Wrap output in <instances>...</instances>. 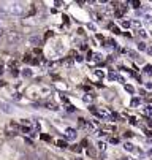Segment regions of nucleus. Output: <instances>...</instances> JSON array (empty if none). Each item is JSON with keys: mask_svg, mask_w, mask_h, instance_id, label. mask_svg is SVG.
<instances>
[{"mask_svg": "<svg viewBox=\"0 0 152 160\" xmlns=\"http://www.w3.org/2000/svg\"><path fill=\"white\" fill-rule=\"evenodd\" d=\"M125 90L130 94H135V87L133 86H130V84H125Z\"/></svg>", "mask_w": 152, "mask_h": 160, "instance_id": "obj_16", "label": "nucleus"}, {"mask_svg": "<svg viewBox=\"0 0 152 160\" xmlns=\"http://www.w3.org/2000/svg\"><path fill=\"white\" fill-rule=\"evenodd\" d=\"M111 143H113V144H117V143H119V140H117V138H113V140H111Z\"/></svg>", "mask_w": 152, "mask_h": 160, "instance_id": "obj_36", "label": "nucleus"}, {"mask_svg": "<svg viewBox=\"0 0 152 160\" xmlns=\"http://www.w3.org/2000/svg\"><path fill=\"white\" fill-rule=\"evenodd\" d=\"M2 75H3V68H2V67H0V76H2Z\"/></svg>", "mask_w": 152, "mask_h": 160, "instance_id": "obj_38", "label": "nucleus"}, {"mask_svg": "<svg viewBox=\"0 0 152 160\" xmlns=\"http://www.w3.org/2000/svg\"><path fill=\"white\" fill-rule=\"evenodd\" d=\"M65 138H67V140H70V141L76 140V138H78V133H76V130L68 127L67 130H65Z\"/></svg>", "mask_w": 152, "mask_h": 160, "instance_id": "obj_4", "label": "nucleus"}, {"mask_svg": "<svg viewBox=\"0 0 152 160\" xmlns=\"http://www.w3.org/2000/svg\"><path fill=\"white\" fill-rule=\"evenodd\" d=\"M122 27H125V29L132 27V24H130V21H122Z\"/></svg>", "mask_w": 152, "mask_h": 160, "instance_id": "obj_23", "label": "nucleus"}, {"mask_svg": "<svg viewBox=\"0 0 152 160\" xmlns=\"http://www.w3.org/2000/svg\"><path fill=\"white\" fill-rule=\"evenodd\" d=\"M5 133H7L8 136H14L16 133H19V124H16V122H10V124L5 127Z\"/></svg>", "mask_w": 152, "mask_h": 160, "instance_id": "obj_2", "label": "nucleus"}, {"mask_svg": "<svg viewBox=\"0 0 152 160\" xmlns=\"http://www.w3.org/2000/svg\"><path fill=\"white\" fill-rule=\"evenodd\" d=\"M143 112L146 114V116H149V118H152V106L150 105H147L144 109H143Z\"/></svg>", "mask_w": 152, "mask_h": 160, "instance_id": "obj_13", "label": "nucleus"}, {"mask_svg": "<svg viewBox=\"0 0 152 160\" xmlns=\"http://www.w3.org/2000/svg\"><path fill=\"white\" fill-rule=\"evenodd\" d=\"M67 111H68V112H75V111H76V108H75L73 105H67Z\"/></svg>", "mask_w": 152, "mask_h": 160, "instance_id": "obj_24", "label": "nucleus"}, {"mask_svg": "<svg viewBox=\"0 0 152 160\" xmlns=\"http://www.w3.org/2000/svg\"><path fill=\"white\" fill-rule=\"evenodd\" d=\"M40 138H41L43 141H49V140H51V138H49V135H45V133H41V135H40Z\"/></svg>", "mask_w": 152, "mask_h": 160, "instance_id": "obj_21", "label": "nucleus"}, {"mask_svg": "<svg viewBox=\"0 0 152 160\" xmlns=\"http://www.w3.org/2000/svg\"><path fill=\"white\" fill-rule=\"evenodd\" d=\"M92 98H94V97H92V94H87V95H84V97H82V100H84V102H91Z\"/></svg>", "mask_w": 152, "mask_h": 160, "instance_id": "obj_22", "label": "nucleus"}, {"mask_svg": "<svg viewBox=\"0 0 152 160\" xmlns=\"http://www.w3.org/2000/svg\"><path fill=\"white\" fill-rule=\"evenodd\" d=\"M108 27H110V29H111V30H113L114 33H120V30H119V29H117V27H116L114 24H108Z\"/></svg>", "mask_w": 152, "mask_h": 160, "instance_id": "obj_17", "label": "nucleus"}, {"mask_svg": "<svg viewBox=\"0 0 152 160\" xmlns=\"http://www.w3.org/2000/svg\"><path fill=\"white\" fill-rule=\"evenodd\" d=\"M54 51H56L57 54H62V52H63V44H62V41H57V43L54 44Z\"/></svg>", "mask_w": 152, "mask_h": 160, "instance_id": "obj_7", "label": "nucleus"}, {"mask_svg": "<svg viewBox=\"0 0 152 160\" xmlns=\"http://www.w3.org/2000/svg\"><path fill=\"white\" fill-rule=\"evenodd\" d=\"M56 146L60 148V149H65V148H68V143L65 140H56Z\"/></svg>", "mask_w": 152, "mask_h": 160, "instance_id": "obj_10", "label": "nucleus"}, {"mask_svg": "<svg viewBox=\"0 0 152 160\" xmlns=\"http://www.w3.org/2000/svg\"><path fill=\"white\" fill-rule=\"evenodd\" d=\"M43 105H45L48 109H51V111H57V109H59V106H57L56 103H52V102H45Z\"/></svg>", "mask_w": 152, "mask_h": 160, "instance_id": "obj_9", "label": "nucleus"}, {"mask_svg": "<svg viewBox=\"0 0 152 160\" xmlns=\"http://www.w3.org/2000/svg\"><path fill=\"white\" fill-rule=\"evenodd\" d=\"M146 51H147V54H149V56H152V44H150V46H147V49H146Z\"/></svg>", "mask_w": 152, "mask_h": 160, "instance_id": "obj_30", "label": "nucleus"}, {"mask_svg": "<svg viewBox=\"0 0 152 160\" xmlns=\"http://www.w3.org/2000/svg\"><path fill=\"white\" fill-rule=\"evenodd\" d=\"M97 146H98V149H100V151H105V149H106V143H103V141H98V144H97Z\"/></svg>", "mask_w": 152, "mask_h": 160, "instance_id": "obj_20", "label": "nucleus"}, {"mask_svg": "<svg viewBox=\"0 0 152 160\" xmlns=\"http://www.w3.org/2000/svg\"><path fill=\"white\" fill-rule=\"evenodd\" d=\"M138 33H140L143 38H146V37H147V35H146V32H144V29H140V30H138Z\"/></svg>", "mask_w": 152, "mask_h": 160, "instance_id": "obj_27", "label": "nucleus"}, {"mask_svg": "<svg viewBox=\"0 0 152 160\" xmlns=\"http://www.w3.org/2000/svg\"><path fill=\"white\" fill-rule=\"evenodd\" d=\"M76 160H81V158H76Z\"/></svg>", "mask_w": 152, "mask_h": 160, "instance_id": "obj_39", "label": "nucleus"}, {"mask_svg": "<svg viewBox=\"0 0 152 160\" xmlns=\"http://www.w3.org/2000/svg\"><path fill=\"white\" fill-rule=\"evenodd\" d=\"M132 136V132H125V138H130Z\"/></svg>", "mask_w": 152, "mask_h": 160, "instance_id": "obj_35", "label": "nucleus"}, {"mask_svg": "<svg viewBox=\"0 0 152 160\" xmlns=\"http://www.w3.org/2000/svg\"><path fill=\"white\" fill-rule=\"evenodd\" d=\"M78 121H79V122H78V124H79V127H86V125H87L86 119H78Z\"/></svg>", "mask_w": 152, "mask_h": 160, "instance_id": "obj_25", "label": "nucleus"}, {"mask_svg": "<svg viewBox=\"0 0 152 160\" xmlns=\"http://www.w3.org/2000/svg\"><path fill=\"white\" fill-rule=\"evenodd\" d=\"M17 38H19V37H17L16 33H10V40H11V41H14V40H17Z\"/></svg>", "mask_w": 152, "mask_h": 160, "instance_id": "obj_28", "label": "nucleus"}, {"mask_svg": "<svg viewBox=\"0 0 152 160\" xmlns=\"http://www.w3.org/2000/svg\"><path fill=\"white\" fill-rule=\"evenodd\" d=\"M130 24H132V27H135V29H138V30L141 29V22H140V21H136V19H135V21H132Z\"/></svg>", "mask_w": 152, "mask_h": 160, "instance_id": "obj_14", "label": "nucleus"}, {"mask_svg": "<svg viewBox=\"0 0 152 160\" xmlns=\"http://www.w3.org/2000/svg\"><path fill=\"white\" fill-rule=\"evenodd\" d=\"M124 149H125L127 152H136V148H135V146H133L132 143H128V141H127V143L124 144Z\"/></svg>", "mask_w": 152, "mask_h": 160, "instance_id": "obj_8", "label": "nucleus"}, {"mask_svg": "<svg viewBox=\"0 0 152 160\" xmlns=\"http://www.w3.org/2000/svg\"><path fill=\"white\" fill-rule=\"evenodd\" d=\"M33 52H35V54H41V49H40V48H35Z\"/></svg>", "mask_w": 152, "mask_h": 160, "instance_id": "obj_34", "label": "nucleus"}, {"mask_svg": "<svg viewBox=\"0 0 152 160\" xmlns=\"http://www.w3.org/2000/svg\"><path fill=\"white\" fill-rule=\"evenodd\" d=\"M27 43H29V44H32V46H40V44L43 43V38H41V37H38V35H32V37H29Z\"/></svg>", "mask_w": 152, "mask_h": 160, "instance_id": "obj_3", "label": "nucleus"}, {"mask_svg": "<svg viewBox=\"0 0 152 160\" xmlns=\"http://www.w3.org/2000/svg\"><path fill=\"white\" fill-rule=\"evenodd\" d=\"M0 109H2V112H5V114H13V111H14L11 105L3 103V102H0Z\"/></svg>", "mask_w": 152, "mask_h": 160, "instance_id": "obj_5", "label": "nucleus"}, {"mask_svg": "<svg viewBox=\"0 0 152 160\" xmlns=\"http://www.w3.org/2000/svg\"><path fill=\"white\" fill-rule=\"evenodd\" d=\"M3 37H5V30L0 27V38H3Z\"/></svg>", "mask_w": 152, "mask_h": 160, "instance_id": "obj_32", "label": "nucleus"}, {"mask_svg": "<svg viewBox=\"0 0 152 160\" xmlns=\"http://www.w3.org/2000/svg\"><path fill=\"white\" fill-rule=\"evenodd\" d=\"M71 149H73L75 152H81V151H82V148H79V146H73Z\"/></svg>", "mask_w": 152, "mask_h": 160, "instance_id": "obj_29", "label": "nucleus"}, {"mask_svg": "<svg viewBox=\"0 0 152 160\" xmlns=\"http://www.w3.org/2000/svg\"><path fill=\"white\" fill-rule=\"evenodd\" d=\"M63 63H65V67H71V65H73V60H71V59H67Z\"/></svg>", "mask_w": 152, "mask_h": 160, "instance_id": "obj_26", "label": "nucleus"}, {"mask_svg": "<svg viewBox=\"0 0 152 160\" xmlns=\"http://www.w3.org/2000/svg\"><path fill=\"white\" fill-rule=\"evenodd\" d=\"M130 5H132V7H133L135 10H138V8L141 7V3L138 2V0H132V2H130Z\"/></svg>", "mask_w": 152, "mask_h": 160, "instance_id": "obj_15", "label": "nucleus"}, {"mask_svg": "<svg viewBox=\"0 0 152 160\" xmlns=\"http://www.w3.org/2000/svg\"><path fill=\"white\" fill-rule=\"evenodd\" d=\"M0 14H10V5L8 3H0Z\"/></svg>", "mask_w": 152, "mask_h": 160, "instance_id": "obj_6", "label": "nucleus"}, {"mask_svg": "<svg viewBox=\"0 0 152 160\" xmlns=\"http://www.w3.org/2000/svg\"><path fill=\"white\" fill-rule=\"evenodd\" d=\"M146 135H147V136H152V132H150V130H146Z\"/></svg>", "mask_w": 152, "mask_h": 160, "instance_id": "obj_37", "label": "nucleus"}, {"mask_svg": "<svg viewBox=\"0 0 152 160\" xmlns=\"http://www.w3.org/2000/svg\"><path fill=\"white\" fill-rule=\"evenodd\" d=\"M144 73L152 75V65H146V67H144Z\"/></svg>", "mask_w": 152, "mask_h": 160, "instance_id": "obj_19", "label": "nucleus"}, {"mask_svg": "<svg viewBox=\"0 0 152 160\" xmlns=\"http://www.w3.org/2000/svg\"><path fill=\"white\" fill-rule=\"evenodd\" d=\"M24 11H26L24 3H21V2H13V3H10V14H11V16H22Z\"/></svg>", "mask_w": 152, "mask_h": 160, "instance_id": "obj_1", "label": "nucleus"}, {"mask_svg": "<svg viewBox=\"0 0 152 160\" xmlns=\"http://www.w3.org/2000/svg\"><path fill=\"white\" fill-rule=\"evenodd\" d=\"M21 75H22L24 78H32L33 76V72L30 70V68H24V70L21 72Z\"/></svg>", "mask_w": 152, "mask_h": 160, "instance_id": "obj_11", "label": "nucleus"}, {"mask_svg": "<svg viewBox=\"0 0 152 160\" xmlns=\"http://www.w3.org/2000/svg\"><path fill=\"white\" fill-rule=\"evenodd\" d=\"M138 49H140V51H146V49H147L146 43H143V41H141V43H138Z\"/></svg>", "mask_w": 152, "mask_h": 160, "instance_id": "obj_18", "label": "nucleus"}, {"mask_svg": "<svg viewBox=\"0 0 152 160\" xmlns=\"http://www.w3.org/2000/svg\"><path fill=\"white\" fill-rule=\"evenodd\" d=\"M82 60H84L82 56H76V62H82Z\"/></svg>", "mask_w": 152, "mask_h": 160, "instance_id": "obj_33", "label": "nucleus"}, {"mask_svg": "<svg viewBox=\"0 0 152 160\" xmlns=\"http://www.w3.org/2000/svg\"><path fill=\"white\" fill-rule=\"evenodd\" d=\"M95 75H97L98 78H103V73H101L100 70H95Z\"/></svg>", "mask_w": 152, "mask_h": 160, "instance_id": "obj_31", "label": "nucleus"}, {"mask_svg": "<svg viewBox=\"0 0 152 160\" xmlns=\"http://www.w3.org/2000/svg\"><path fill=\"white\" fill-rule=\"evenodd\" d=\"M140 105H141V98H138V97L132 98V102H130V106H132V108H135V106H140Z\"/></svg>", "mask_w": 152, "mask_h": 160, "instance_id": "obj_12", "label": "nucleus"}]
</instances>
